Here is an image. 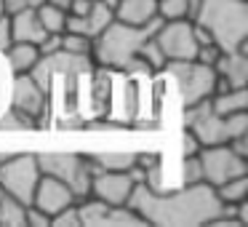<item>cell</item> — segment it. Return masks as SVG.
Wrapping results in <instances>:
<instances>
[{
    "mask_svg": "<svg viewBox=\"0 0 248 227\" xmlns=\"http://www.w3.org/2000/svg\"><path fill=\"white\" fill-rule=\"evenodd\" d=\"M128 209L141 216L144 225L155 227H203L216 214L224 211V203L216 198L214 187L200 184H179V187L152 193L144 184H136L128 198Z\"/></svg>",
    "mask_w": 248,
    "mask_h": 227,
    "instance_id": "1",
    "label": "cell"
},
{
    "mask_svg": "<svg viewBox=\"0 0 248 227\" xmlns=\"http://www.w3.org/2000/svg\"><path fill=\"white\" fill-rule=\"evenodd\" d=\"M163 19H155L150 24H125V22H112L91 40V59L93 65L107 67V70L123 72L131 62L139 56V49L147 38L155 35Z\"/></svg>",
    "mask_w": 248,
    "mask_h": 227,
    "instance_id": "2",
    "label": "cell"
},
{
    "mask_svg": "<svg viewBox=\"0 0 248 227\" xmlns=\"http://www.w3.org/2000/svg\"><path fill=\"white\" fill-rule=\"evenodd\" d=\"M192 22L221 51H235L248 40V0H203Z\"/></svg>",
    "mask_w": 248,
    "mask_h": 227,
    "instance_id": "3",
    "label": "cell"
},
{
    "mask_svg": "<svg viewBox=\"0 0 248 227\" xmlns=\"http://www.w3.org/2000/svg\"><path fill=\"white\" fill-rule=\"evenodd\" d=\"M182 126L189 129L203 147L208 145H227L237 134L248 131V110L246 113H232V115H216L211 110V97L198 104L182 107Z\"/></svg>",
    "mask_w": 248,
    "mask_h": 227,
    "instance_id": "4",
    "label": "cell"
},
{
    "mask_svg": "<svg viewBox=\"0 0 248 227\" xmlns=\"http://www.w3.org/2000/svg\"><path fill=\"white\" fill-rule=\"evenodd\" d=\"M40 174L54 177L64 182L72 190L75 200H83L91 195V177L102 168L83 152H35Z\"/></svg>",
    "mask_w": 248,
    "mask_h": 227,
    "instance_id": "5",
    "label": "cell"
},
{
    "mask_svg": "<svg viewBox=\"0 0 248 227\" xmlns=\"http://www.w3.org/2000/svg\"><path fill=\"white\" fill-rule=\"evenodd\" d=\"M163 75L171 78V83L176 86L179 102L182 107L198 104L203 99H208L214 94V83H216V70L198 59H184V62H166Z\"/></svg>",
    "mask_w": 248,
    "mask_h": 227,
    "instance_id": "6",
    "label": "cell"
},
{
    "mask_svg": "<svg viewBox=\"0 0 248 227\" xmlns=\"http://www.w3.org/2000/svg\"><path fill=\"white\" fill-rule=\"evenodd\" d=\"M38 179H40V166L35 152H14L8 161L0 163V187L8 190L24 206L32 203Z\"/></svg>",
    "mask_w": 248,
    "mask_h": 227,
    "instance_id": "7",
    "label": "cell"
},
{
    "mask_svg": "<svg viewBox=\"0 0 248 227\" xmlns=\"http://www.w3.org/2000/svg\"><path fill=\"white\" fill-rule=\"evenodd\" d=\"M6 104H11V107H16L19 113L30 115L32 120H38L40 129H48V115H51L48 94H46V88L40 86L30 72L8 78Z\"/></svg>",
    "mask_w": 248,
    "mask_h": 227,
    "instance_id": "8",
    "label": "cell"
},
{
    "mask_svg": "<svg viewBox=\"0 0 248 227\" xmlns=\"http://www.w3.org/2000/svg\"><path fill=\"white\" fill-rule=\"evenodd\" d=\"M200 168H203V182L211 187L230 182L235 177L248 174V158L237 155L230 145H208L198 152Z\"/></svg>",
    "mask_w": 248,
    "mask_h": 227,
    "instance_id": "9",
    "label": "cell"
},
{
    "mask_svg": "<svg viewBox=\"0 0 248 227\" xmlns=\"http://www.w3.org/2000/svg\"><path fill=\"white\" fill-rule=\"evenodd\" d=\"M155 40L160 46L166 62L195 59V54H198L195 24L189 19H168V22H160V27L155 32Z\"/></svg>",
    "mask_w": 248,
    "mask_h": 227,
    "instance_id": "10",
    "label": "cell"
},
{
    "mask_svg": "<svg viewBox=\"0 0 248 227\" xmlns=\"http://www.w3.org/2000/svg\"><path fill=\"white\" fill-rule=\"evenodd\" d=\"M78 214L83 227H141V216L128 206H112L99 198H83L78 200Z\"/></svg>",
    "mask_w": 248,
    "mask_h": 227,
    "instance_id": "11",
    "label": "cell"
},
{
    "mask_svg": "<svg viewBox=\"0 0 248 227\" xmlns=\"http://www.w3.org/2000/svg\"><path fill=\"white\" fill-rule=\"evenodd\" d=\"M134 187L136 184L128 177V171H96L91 177V198L112 206H128Z\"/></svg>",
    "mask_w": 248,
    "mask_h": 227,
    "instance_id": "12",
    "label": "cell"
},
{
    "mask_svg": "<svg viewBox=\"0 0 248 227\" xmlns=\"http://www.w3.org/2000/svg\"><path fill=\"white\" fill-rule=\"evenodd\" d=\"M70 203H75L72 190L67 187L64 182H59V179L40 174L38 187H35V193H32V203L30 206H35V209H40L43 214L54 216V214H59L62 209H67Z\"/></svg>",
    "mask_w": 248,
    "mask_h": 227,
    "instance_id": "13",
    "label": "cell"
},
{
    "mask_svg": "<svg viewBox=\"0 0 248 227\" xmlns=\"http://www.w3.org/2000/svg\"><path fill=\"white\" fill-rule=\"evenodd\" d=\"M214 70L230 88H248V40L235 51H221Z\"/></svg>",
    "mask_w": 248,
    "mask_h": 227,
    "instance_id": "14",
    "label": "cell"
},
{
    "mask_svg": "<svg viewBox=\"0 0 248 227\" xmlns=\"http://www.w3.org/2000/svg\"><path fill=\"white\" fill-rule=\"evenodd\" d=\"M115 19L112 6H107L104 0H96L91 6V11L83 14V16H72L67 14V22H64V32H78V35H86V38H96L104 27Z\"/></svg>",
    "mask_w": 248,
    "mask_h": 227,
    "instance_id": "15",
    "label": "cell"
},
{
    "mask_svg": "<svg viewBox=\"0 0 248 227\" xmlns=\"http://www.w3.org/2000/svg\"><path fill=\"white\" fill-rule=\"evenodd\" d=\"M118 22L125 24H150L157 16V0H118L112 6Z\"/></svg>",
    "mask_w": 248,
    "mask_h": 227,
    "instance_id": "16",
    "label": "cell"
},
{
    "mask_svg": "<svg viewBox=\"0 0 248 227\" xmlns=\"http://www.w3.org/2000/svg\"><path fill=\"white\" fill-rule=\"evenodd\" d=\"M46 35H48V32L43 30V24H40L35 8L27 6V8H22V11L11 14V38L14 40H22V43H35V46H38Z\"/></svg>",
    "mask_w": 248,
    "mask_h": 227,
    "instance_id": "17",
    "label": "cell"
},
{
    "mask_svg": "<svg viewBox=\"0 0 248 227\" xmlns=\"http://www.w3.org/2000/svg\"><path fill=\"white\" fill-rule=\"evenodd\" d=\"M40 51L35 43H22V40H14L6 51H3V62H6V70L11 75H24V72H32V67L38 65Z\"/></svg>",
    "mask_w": 248,
    "mask_h": 227,
    "instance_id": "18",
    "label": "cell"
},
{
    "mask_svg": "<svg viewBox=\"0 0 248 227\" xmlns=\"http://www.w3.org/2000/svg\"><path fill=\"white\" fill-rule=\"evenodd\" d=\"M211 110L216 115H232L248 110V88H230L224 94H211Z\"/></svg>",
    "mask_w": 248,
    "mask_h": 227,
    "instance_id": "19",
    "label": "cell"
},
{
    "mask_svg": "<svg viewBox=\"0 0 248 227\" xmlns=\"http://www.w3.org/2000/svg\"><path fill=\"white\" fill-rule=\"evenodd\" d=\"M24 209L27 206L0 187V227H24Z\"/></svg>",
    "mask_w": 248,
    "mask_h": 227,
    "instance_id": "20",
    "label": "cell"
},
{
    "mask_svg": "<svg viewBox=\"0 0 248 227\" xmlns=\"http://www.w3.org/2000/svg\"><path fill=\"white\" fill-rule=\"evenodd\" d=\"M88 158L102 171H128L136 163V152H91Z\"/></svg>",
    "mask_w": 248,
    "mask_h": 227,
    "instance_id": "21",
    "label": "cell"
},
{
    "mask_svg": "<svg viewBox=\"0 0 248 227\" xmlns=\"http://www.w3.org/2000/svg\"><path fill=\"white\" fill-rule=\"evenodd\" d=\"M214 193L224 206H235V203H240V200H246L248 198V174L235 177V179H230V182L214 187Z\"/></svg>",
    "mask_w": 248,
    "mask_h": 227,
    "instance_id": "22",
    "label": "cell"
},
{
    "mask_svg": "<svg viewBox=\"0 0 248 227\" xmlns=\"http://www.w3.org/2000/svg\"><path fill=\"white\" fill-rule=\"evenodd\" d=\"M35 14H38V19H40V24H43L46 32H64L67 11L51 6V3H40V6L35 8Z\"/></svg>",
    "mask_w": 248,
    "mask_h": 227,
    "instance_id": "23",
    "label": "cell"
},
{
    "mask_svg": "<svg viewBox=\"0 0 248 227\" xmlns=\"http://www.w3.org/2000/svg\"><path fill=\"white\" fill-rule=\"evenodd\" d=\"M179 179H182V184H200L203 182V168H200L198 155H187L179 161Z\"/></svg>",
    "mask_w": 248,
    "mask_h": 227,
    "instance_id": "24",
    "label": "cell"
},
{
    "mask_svg": "<svg viewBox=\"0 0 248 227\" xmlns=\"http://www.w3.org/2000/svg\"><path fill=\"white\" fill-rule=\"evenodd\" d=\"M157 16L168 19H187V0H157Z\"/></svg>",
    "mask_w": 248,
    "mask_h": 227,
    "instance_id": "25",
    "label": "cell"
},
{
    "mask_svg": "<svg viewBox=\"0 0 248 227\" xmlns=\"http://www.w3.org/2000/svg\"><path fill=\"white\" fill-rule=\"evenodd\" d=\"M62 51H70V54H91V38L78 32H64L62 35Z\"/></svg>",
    "mask_w": 248,
    "mask_h": 227,
    "instance_id": "26",
    "label": "cell"
},
{
    "mask_svg": "<svg viewBox=\"0 0 248 227\" xmlns=\"http://www.w3.org/2000/svg\"><path fill=\"white\" fill-rule=\"evenodd\" d=\"M51 225L54 227H83L80 225V214H78V200L70 203L67 209H62L59 214L51 216Z\"/></svg>",
    "mask_w": 248,
    "mask_h": 227,
    "instance_id": "27",
    "label": "cell"
},
{
    "mask_svg": "<svg viewBox=\"0 0 248 227\" xmlns=\"http://www.w3.org/2000/svg\"><path fill=\"white\" fill-rule=\"evenodd\" d=\"M200 147H203V145L198 142V136H195L189 129H184V126H182V139H179V152H182V158H187V155H198Z\"/></svg>",
    "mask_w": 248,
    "mask_h": 227,
    "instance_id": "28",
    "label": "cell"
},
{
    "mask_svg": "<svg viewBox=\"0 0 248 227\" xmlns=\"http://www.w3.org/2000/svg\"><path fill=\"white\" fill-rule=\"evenodd\" d=\"M24 227H51V216L35 206H27L24 209Z\"/></svg>",
    "mask_w": 248,
    "mask_h": 227,
    "instance_id": "29",
    "label": "cell"
},
{
    "mask_svg": "<svg viewBox=\"0 0 248 227\" xmlns=\"http://www.w3.org/2000/svg\"><path fill=\"white\" fill-rule=\"evenodd\" d=\"M219 56H221V49H219L216 43H203V46H198V54H195V59L203 62V65H208V67H214Z\"/></svg>",
    "mask_w": 248,
    "mask_h": 227,
    "instance_id": "30",
    "label": "cell"
},
{
    "mask_svg": "<svg viewBox=\"0 0 248 227\" xmlns=\"http://www.w3.org/2000/svg\"><path fill=\"white\" fill-rule=\"evenodd\" d=\"M62 35H64V32H48V35H46V38L38 43L40 56H48V54H56V51H62Z\"/></svg>",
    "mask_w": 248,
    "mask_h": 227,
    "instance_id": "31",
    "label": "cell"
},
{
    "mask_svg": "<svg viewBox=\"0 0 248 227\" xmlns=\"http://www.w3.org/2000/svg\"><path fill=\"white\" fill-rule=\"evenodd\" d=\"M163 163V152L157 150H144V152H136V166L139 168H152V166H160Z\"/></svg>",
    "mask_w": 248,
    "mask_h": 227,
    "instance_id": "32",
    "label": "cell"
},
{
    "mask_svg": "<svg viewBox=\"0 0 248 227\" xmlns=\"http://www.w3.org/2000/svg\"><path fill=\"white\" fill-rule=\"evenodd\" d=\"M11 43H14V38H11V16L3 14V16H0V54H3Z\"/></svg>",
    "mask_w": 248,
    "mask_h": 227,
    "instance_id": "33",
    "label": "cell"
},
{
    "mask_svg": "<svg viewBox=\"0 0 248 227\" xmlns=\"http://www.w3.org/2000/svg\"><path fill=\"white\" fill-rule=\"evenodd\" d=\"M3 3V11L11 16V14H16V11H22V8H27V3L24 0H0Z\"/></svg>",
    "mask_w": 248,
    "mask_h": 227,
    "instance_id": "34",
    "label": "cell"
},
{
    "mask_svg": "<svg viewBox=\"0 0 248 227\" xmlns=\"http://www.w3.org/2000/svg\"><path fill=\"white\" fill-rule=\"evenodd\" d=\"M200 6H203V0H187V19L189 22L195 19V14H198Z\"/></svg>",
    "mask_w": 248,
    "mask_h": 227,
    "instance_id": "35",
    "label": "cell"
},
{
    "mask_svg": "<svg viewBox=\"0 0 248 227\" xmlns=\"http://www.w3.org/2000/svg\"><path fill=\"white\" fill-rule=\"evenodd\" d=\"M46 3H51V6H56V8H62V11H67L72 0H46Z\"/></svg>",
    "mask_w": 248,
    "mask_h": 227,
    "instance_id": "36",
    "label": "cell"
},
{
    "mask_svg": "<svg viewBox=\"0 0 248 227\" xmlns=\"http://www.w3.org/2000/svg\"><path fill=\"white\" fill-rule=\"evenodd\" d=\"M24 3H27V6H30V8H38V6H40V3H46V0H24Z\"/></svg>",
    "mask_w": 248,
    "mask_h": 227,
    "instance_id": "37",
    "label": "cell"
},
{
    "mask_svg": "<svg viewBox=\"0 0 248 227\" xmlns=\"http://www.w3.org/2000/svg\"><path fill=\"white\" fill-rule=\"evenodd\" d=\"M11 155H14V152H0V163H3V161H8Z\"/></svg>",
    "mask_w": 248,
    "mask_h": 227,
    "instance_id": "38",
    "label": "cell"
},
{
    "mask_svg": "<svg viewBox=\"0 0 248 227\" xmlns=\"http://www.w3.org/2000/svg\"><path fill=\"white\" fill-rule=\"evenodd\" d=\"M104 3H107V6H115V3H118V0H104Z\"/></svg>",
    "mask_w": 248,
    "mask_h": 227,
    "instance_id": "39",
    "label": "cell"
},
{
    "mask_svg": "<svg viewBox=\"0 0 248 227\" xmlns=\"http://www.w3.org/2000/svg\"><path fill=\"white\" fill-rule=\"evenodd\" d=\"M3 14H6V11H3V3H0V16H3Z\"/></svg>",
    "mask_w": 248,
    "mask_h": 227,
    "instance_id": "40",
    "label": "cell"
}]
</instances>
